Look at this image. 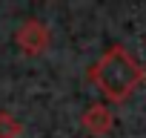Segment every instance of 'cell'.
I'll return each mask as SVG.
<instances>
[{"mask_svg":"<svg viewBox=\"0 0 146 138\" xmlns=\"http://www.w3.org/2000/svg\"><path fill=\"white\" fill-rule=\"evenodd\" d=\"M83 129L86 132H92V135H109L112 132V127H115V112L106 107V104H92V107H86V112H83Z\"/></svg>","mask_w":146,"mask_h":138,"instance_id":"3","label":"cell"},{"mask_svg":"<svg viewBox=\"0 0 146 138\" xmlns=\"http://www.w3.org/2000/svg\"><path fill=\"white\" fill-rule=\"evenodd\" d=\"M89 81L103 92L106 101H126L143 81H146V69L143 63L120 43L109 46L89 69Z\"/></svg>","mask_w":146,"mask_h":138,"instance_id":"1","label":"cell"},{"mask_svg":"<svg viewBox=\"0 0 146 138\" xmlns=\"http://www.w3.org/2000/svg\"><path fill=\"white\" fill-rule=\"evenodd\" d=\"M15 43L20 46V52L23 55H43L46 52V46H49V29H46V23L43 20H37V17H32V20H26L20 29H17V35H15Z\"/></svg>","mask_w":146,"mask_h":138,"instance_id":"2","label":"cell"},{"mask_svg":"<svg viewBox=\"0 0 146 138\" xmlns=\"http://www.w3.org/2000/svg\"><path fill=\"white\" fill-rule=\"evenodd\" d=\"M20 135H23V124L9 112H0V138H20Z\"/></svg>","mask_w":146,"mask_h":138,"instance_id":"4","label":"cell"}]
</instances>
